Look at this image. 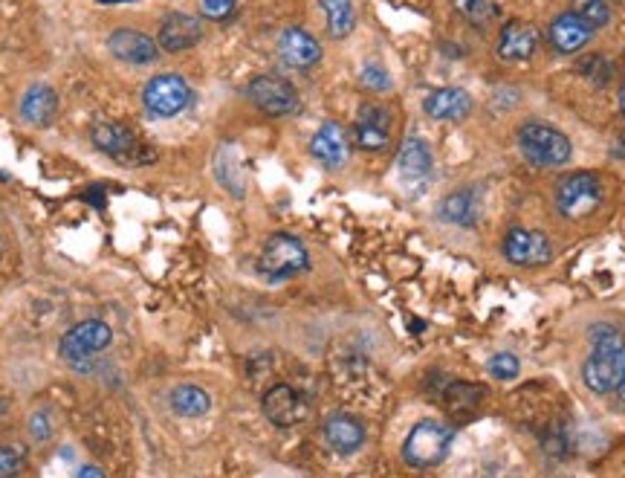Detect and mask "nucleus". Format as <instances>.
<instances>
[{
	"label": "nucleus",
	"instance_id": "nucleus-36",
	"mask_svg": "<svg viewBox=\"0 0 625 478\" xmlns=\"http://www.w3.org/2000/svg\"><path fill=\"white\" fill-rule=\"evenodd\" d=\"M82 476H102V470H93V467H84Z\"/></svg>",
	"mask_w": 625,
	"mask_h": 478
},
{
	"label": "nucleus",
	"instance_id": "nucleus-35",
	"mask_svg": "<svg viewBox=\"0 0 625 478\" xmlns=\"http://www.w3.org/2000/svg\"><path fill=\"white\" fill-rule=\"evenodd\" d=\"M614 154H617V157H623L625 160V137L620 142H617V148H614Z\"/></svg>",
	"mask_w": 625,
	"mask_h": 478
},
{
	"label": "nucleus",
	"instance_id": "nucleus-7",
	"mask_svg": "<svg viewBox=\"0 0 625 478\" xmlns=\"http://www.w3.org/2000/svg\"><path fill=\"white\" fill-rule=\"evenodd\" d=\"M110 342H113L110 325L99 322V319H87V322L73 325V328L61 337V357H64L67 363H73L76 368H82L84 360L102 354L105 348H110Z\"/></svg>",
	"mask_w": 625,
	"mask_h": 478
},
{
	"label": "nucleus",
	"instance_id": "nucleus-26",
	"mask_svg": "<svg viewBox=\"0 0 625 478\" xmlns=\"http://www.w3.org/2000/svg\"><path fill=\"white\" fill-rule=\"evenodd\" d=\"M215 174H218L220 186H226L232 195H244V174H241V163L232 145L220 148V154L215 157Z\"/></svg>",
	"mask_w": 625,
	"mask_h": 478
},
{
	"label": "nucleus",
	"instance_id": "nucleus-30",
	"mask_svg": "<svg viewBox=\"0 0 625 478\" xmlns=\"http://www.w3.org/2000/svg\"><path fill=\"white\" fill-rule=\"evenodd\" d=\"M487 368H490V374L495 380H513V377H518V360L513 354H495L487 363Z\"/></svg>",
	"mask_w": 625,
	"mask_h": 478
},
{
	"label": "nucleus",
	"instance_id": "nucleus-38",
	"mask_svg": "<svg viewBox=\"0 0 625 478\" xmlns=\"http://www.w3.org/2000/svg\"><path fill=\"white\" fill-rule=\"evenodd\" d=\"M617 392H620V400H623V403H625V377H623V383L617 386Z\"/></svg>",
	"mask_w": 625,
	"mask_h": 478
},
{
	"label": "nucleus",
	"instance_id": "nucleus-16",
	"mask_svg": "<svg viewBox=\"0 0 625 478\" xmlns=\"http://www.w3.org/2000/svg\"><path fill=\"white\" fill-rule=\"evenodd\" d=\"M310 154L325 166V169H342L348 163V137L342 131V125L325 122L313 140H310Z\"/></svg>",
	"mask_w": 625,
	"mask_h": 478
},
{
	"label": "nucleus",
	"instance_id": "nucleus-29",
	"mask_svg": "<svg viewBox=\"0 0 625 478\" xmlns=\"http://www.w3.org/2000/svg\"><path fill=\"white\" fill-rule=\"evenodd\" d=\"M359 82L365 90H374V93H385L391 90V76L382 70L380 64H365L362 73H359Z\"/></svg>",
	"mask_w": 625,
	"mask_h": 478
},
{
	"label": "nucleus",
	"instance_id": "nucleus-3",
	"mask_svg": "<svg viewBox=\"0 0 625 478\" xmlns=\"http://www.w3.org/2000/svg\"><path fill=\"white\" fill-rule=\"evenodd\" d=\"M455 432L449 426L437 421H420L408 432L406 444H403V461L414 470H429L437 467L452 447Z\"/></svg>",
	"mask_w": 625,
	"mask_h": 478
},
{
	"label": "nucleus",
	"instance_id": "nucleus-15",
	"mask_svg": "<svg viewBox=\"0 0 625 478\" xmlns=\"http://www.w3.org/2000/svg\"><path fill=\"white\" fill-rule=\"evenodd\" d=\"M539 47V29L527 21H510L498 35V56L504 61H530Z\"/></svg>",
	"mask_w": 625,
	"mask_h": 478
},
{
	"label": "nucleus",
	"instance_id": "nucleus-2",
	"mask_svg": "<svg viewBox=\"0 0 625 478\" xmlns=\"http://www.w3.org/2000/svg\"><path fill=\"white\" fill-rule=\"evenodd\" d=\"M518 148L533 166H542V169H556L571 160V140L559 128L544 125V122L524 125L518 131Z\"/></svg>",
	"mask_w": 625,
	"mask_h": 478
},
{
	"label": "nucleus",
	"instance_id": "nucleus-22",
	"mask_svg": "<svg viewBox=\"0 0 625 478\" xmlns=\"http://www.w3.org/2000/svg\"><path fill=\"white\" fill-rule=\"evenodd\" d=\"M55 113H58V96H55L53 87L35 85L24 93V99H21L24 122L35 125V128H44V125L53 122Z\"/></svg>",
	"mask_w": 625,
	"mask_h": 478
},
{
	"label": "nucleus",
	"instance_id": "nucleus-20",
	"mask_svg": "<svg viewBox=\"0 0 625 478\" xmlns=\"http://www.w3.org/2000/svg\"><path fill=\"white\" fill-rule=\"evenodd\" d=\"M90 140L99 151H105L110 157H131L139 142L131 128H125L122 122H99L90 131Z\"/></svg>",
	"mask_w": 625,
	"mask_h": 478
},
{
	"label": "nucleus",
	"instance_id": "nucleus-11",
	"mask_svg": "<svg viewBox=\"0 0 625 478\" xmlns=\"http://www.w3.org/2000/svg\"><path fill=\"white\" fill-rule=\"evenodd\" d=\"M110 56L122 64H151L160 56V44L139 29H116L108 38Z\"/></svg>",
	"mask_w": 625,
	"mask_h": 478
},
{
	"label": "nucleus",
	"instance_id": "nucleus-21",
	"mask_svg": "<svg viewBox=\"0 0 625 478\" xmlns=\"http://www.w3.org/2000/svg\"><path fill=\"white\" fill-rule=\"evenodd\" d=\"M397 169H400V177L406 183H423L432 174V148L423 140H417V137H408L400 145Z\"/></svg>",
	"mask_w": 625,
	"mask_h": 478
},
{
	"label": "nucleus",
	"instance_id": "nucleus-39",
	"mask_svg": "<svg viewBox=\"0 0 625 478\" xmlns=\"http://www.w3.org/2000/svg\"><path fill=\"white\" fill-rule=\"evenodd\" d=\"M99 3H131V0H99Z\"/></svg>",
	"mask_w": 625,
	"mask_h": 478
},
{
	"label": "nucleus",
	"instance_id": "nucleus-31",
	"mask_svg": "<svg viewBox=\"0 0 625 478\" xmlns=\"http://www.w3.org/2000/svg\"><path fill=\"white\" fill-rule=\"evenodd\" d=\"M582 73H585L597 87L608 85V79H611V67H608V61L602 56L585 58V61H582Z\"/></svg>",
	"mask_w": 625,
	"mask_h": 478
},
{
	"label": "nucleus",
	"instance_id": "nucleus-40",
	"mask_svg": "<svg viewBox=\"0 0 625 478\" xmlns=\"http://www.w3.org/2000/svg\"><path fill=\"white\" fill-rule=\"evenodd\" d=\"M0 258H3V235H0Z\"/></svg>",
	"mask_w": 625,
	"mask_h": 478
},
{
	"label": "nucleus",
	"instance_id": "nucleus-12",
	"mask_svg": "<svg viewBox=\"0 0 625 478\" xmlns=\"http://www.w3.org/2000/svg\"><path fill=\"white\" fill-rule=\"evenodd\" d=\"M278 56L296 70H310L322 61V44L307 29L290 27L278 35Z\"/></svg>",
	"mask_w": 625,
	"mask_h": 478
},
{
	"label": "nucleus",
	"instance_id": "nucleus-34",
	"mask_svg": "<svg viewBox=\"0 0 625 478\" xmlns=\"http://www.w3.org/2000/svg\"><path fill=\"white\" fill-rule=\"evenodd\" d=\"M29 429H32V438H38V441H47V438H50V426H47V418H44L41 412L32 415Z\"/></svg>",
	"mask_w": 625,
	"mask_h": 478
},
{
	"label": "nucleus",
	"instance_id": "nucleus-13",
	"mask_svg": "<svg viewBox=\"0 0 625 478\" xmlns=\"http://www.w3.org/2000/svg\"><path fill=\"white\" fill-rule=\"evenodd\" d=\"M354 140L362 151H382L391 140V113L377 105L359 108L354 122Z\"/></svg>",
	"mask_w": 625,
	"mask_h": 478
},
{
	"label": "nucleus",
	"instance_id": "nucleus-14",
	"mask_svg": "<svg viewBox=\"0 0 625 478\" xmlns=\"http://www.w3.org/2000/svg\"><path fill=\"white\" fill-rule=\"evenodd\" d=\"M200 41H203V24H200V18L186 15V12H171L163 21L160 38H157V44L165 53H183Z\"/></svg>",
	"mask_w": 625,
	"mask_h": 478
},
{
	"label": "nucleus",
	"instance_id": "nucleus-27",
	"mask_svg": "<svg viewBox=\"0 0 625 478\" xmlns=\"http://www.w3.org/2000/svg\"><path fill=\"white\" fill-rule=\"evenodd\" d=\"M571 12L579 15L591 29H602L611 21V9L605 0H571Z\"/></svg>",
	"mask_w": 625,
	"mask_h": 478
},
{
	"label": "nucleus",
	"instance_id": "nucleus-9",
	"mask_svg": "<svg viewBox=\"0 0 625 478\" xmlns=\"http://www.w3.org/2000/svg\"><path fill=\"white\" fill-rule=\"evenodd\" d=\"M504 255H507V261H513L518 267H542L553 253H550V241L544 232L516 226L504 235Z\"/></svg>",
	"mask_w": 625,
	"mask_h": 478
},
{
	"label": "nucleus",
	"instance_id": "nucleus-28",
	"mask_svg": "<svg viewBox=\"0 0 625 478\" xmlns=\"http://www.w3.org/2000/svg\"><path fill=\"white\" fill-rule=\"evenodd\" d=\"M458 15L472 27H487L495 15V3L492 0H452Z\"/></svg>",
	"mask_w": 625,
	"mask_h": 478
},
{
	"label": "nucleus",
	"instance_id": "nucleus-37",
	"mask_svg": "<svg viewBox=\"0 0 625 478\" xmlns=\"http://www.w3.org/2000/svg\"><path fill=\"white\" fill-rule=\"evenodd\" d=\"M620 111H623V116H625V85H623V90H620Z\"/></svg>",
	"mask_w": 625,
	"mask_h": 478
},
{
	"label": "nucleus",
	"instance_id": "nucleus-32",
	"mask_svg": "<svg viewBox=\"0 0 625 478\" xmlns=\"http://www.w3.org/2000/svg\"><path fill=\"white\" fill-rule=\"evenodd\" d=\"M235 3H238V0H197L200 15L209 18V21H223V18H229L232 9H235Z\"/></svg>",
	"mask_w": 625,
	"mask_h": 478
},
{
	"label": "nucleus",
	"instance_id": "nucleus-19",
	"mask_svg": "<svg viewBox=\"0 0 625 478\" xmlns=\"http://www.w3.org/2000/svg\"><path fill=\"white\" fill-rule=\"evenodd\" d=\"M325 441L327 447L339 455H351L356 452L362 444H365V426L351 418V415H330L325 421Z\"/></svg>",
	"mask_w": 625,
	"mask_h": 478
},
{
	"label": "nucleus",
	"instance_id": "nucleus-4",
	"mask_svg": "<svg viewBox=\"0 0 625 478\" xmlns=\"http://www.w3.org/2000/svg\"><path fill=\"white\" fill-rule=\"evenodd\" d=\"M310 258L307 250L299 238L287 235V232H278L272 235L270 241L264 244V250L258 255V270L267 276V279H290V276H299L307 270Z\"/></svg>",
	"mask_w": 625,
	"mask_h": 478
},
{
	"label": "nucleus",
	"instance_id": "nucleus-6",
	"mask_svg": "<svg viewBox=\"0 0 625 478\" xmlns=\"http://www.w3.org/2000/svg\"><path fill=\"white\" fill-rule=\"evenodd\" d=\"M602 203V186L594 174H571L556 189V206L565 218L579 221L597 212Z\"/></svg>",
	"mask_w": 625,
	"mask_h": 478
},
{
	"label": "nucleus",
	"instance_id": "nucleus-5",
	"mask_svg": "<svg viewBox=\"0 0 625 478\" xmlns=\"http://www.w3.org/2000/svg\"><path fill=\"white\" fill-rule=\"evenodd\" d=\"M142 102H145V111L151 113V116L171 119V116H177V113H183L189 108L191 87L177 73H160V76H154L145 85Z\"/></svg>",
	"mask_w": 625,
	"mask_h": 478
},
{
	"label": "nucleus",
	"instance_id": "nucleus-1",
	"mask_svg": "<svg viewBox=\"0 0 625 478\" xmlns=\"http://www.w3.org/2000/svg\"><path fill=\"white\" fill-rule=\"evenodd\" d=\"M625 377V342L614 328H594V354L582 366V380L594 394L617 392Z\"/></svg>",
	"mask_w": 625,
	"mask_h": 478
},
{
	"label": "nucleus",
	"instance_id": "nucleus-33",
	"mask_svg": "<svg viewBox=\"0 0 625 478\" xmlns=\"http://www.w3.org/2000/svg\"><path fill=\"white\" fill-rule=\"evenodd\" d=\"M21 464H24L21 461V452L0 444V476H15L21 470Z\"/></svg>",
	"mask_w": 625,
	"mask_h": 478
},
{
	"label": "nucleus",
	"instance_id": "nucleus-25",
	"mask_svg": "<svg viewBox=\"0 0 625 478\" xmlns=\"http://www.w3.org/2000/svg\"><path fill=\"white\" fill-rule=\"evenodd\" d=\"M319 3H322V9H325L327 32H330L333 38H345V35L354 32L356 12L351 0H319Z\"/></svg>",
	"mask_w": 625,
	"mask_h": 478
},
{
	"label": "nucleus",
	"instance_id": "nucleus-10",
	"mask_svg": "<svg viewBox=\"0 0 625 478\" xmlns=\"http://www.w3.org/2000/svg\"><path fill=\"white\" fill-rule=\"evenodd\" d=\"M261 409H264L267 421L281 426V429L296 426L307 418V400L287 383H278V386L267 389L261 397Z\"/></svg>",
	"mask_w": 625,
	"mask_h": 478
},
{
	"label": "nucleus",
	"instance_id": "nucleus-18",
	"mask_svg": "<svg viewBox=\"0 0 625 478\" xmlns=\"http://www.w3.org/2000/svg\"><path fill=\"white\" fill-rule=\"evenodd\" d=\"M423 111L437 122H455V119H463L466 113L472 111V99L461 87H440V90H432L426 96Z\"/></svg>",
	"mask_w": 625,
	"mask_h": 478
},
{
	"label": "nucleus",
	"instance_id": "nucleus-24",
	"mask_svg": "<svg viewBox=\"0 0 625 478\" xmlns=\"http://www.w3.org/2000/svg\"><path fill=\"white\" fill-rule=\"evenodd\" d=\"M171 409L177 412V415H183V418H200V415H206L209 412V406H212V400H209V394L203 392L200 386H191V383H183V386H177V389H171Z\"/></svg>",
	"mask_w": 625,
	"mask_h": 478
},
{
	"label": "nucleus",
	"instance_id": "nucleus-17",
	"mask_svg": "<svg viewBox=\"0 0 625 478\" xmlns=\"http://www.w3.org/2000/svg\"><path fill=\"white\" fill-rule=\"evenodd\" d=\"M591 32L594 29L588 27L579 15L573 12H562L550 21V29H547V38L553 44V50L559 53H579L588 41H591Z\"/></svg>",
	"mask_w": 625,
	"mask_h": 478
},
{
	"label": "nucleus",
	"instance_id": "nucleus-8",
	"mask_svg": "<svg viewBox=\"0 0 625 478\" xmlns=\"http://www.w3.org/2000/svg\"><path fill=\"white\" fill-rule=\"evenodd\" d=\"M246 96L252 99V105L267 116H287V113L299 111V93L281 76H258L246 87Z\"/></svg>",
	"mask_w": 625,
	"mask_h": 478
},
{
	"label": "nucleus",
	"instance_id": "nucleus-23",
	"mask_svg": "<svg viewBox=\"0 0 625 478\" xmlns=\"http://www.w3.org/2000/svg\"><path fill=\"white\" fill-rule=\"evenodd\" d=\"M437 215L446 221V224L455 226H475L478 221V197L472 189H458L449 197H443Z\"/></svg>",
	"mask_w": 625,
	"mask_h": 478
}]
</instances>
